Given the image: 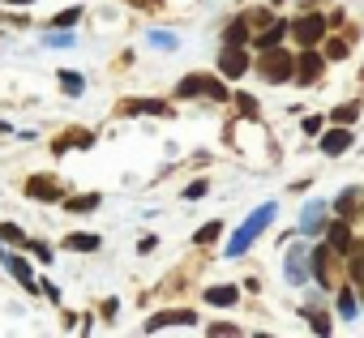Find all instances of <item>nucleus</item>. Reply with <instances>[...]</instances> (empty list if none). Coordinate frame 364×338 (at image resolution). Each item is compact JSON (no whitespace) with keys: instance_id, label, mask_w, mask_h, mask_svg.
<instances>
[{"instance_id":"f257e3e1","label":"nucleus","mask_w":364,"mask_h":338,"mask_svg":"<svg viewBox=\"0 0 364 338\" xmlns=\"http://www.w3.org/2000/svg\"><path fill=\"white\" fill-rule=\"evenodd\" d=\"M274 214H279V206H274V202L257 206V210L245 219V227H240V231L228 240V257H245V253H249V244H253V240H257V236L270 227V219H274Z\"/></svg>"},{"instance_id":"f03ea898","label":"nucleus","mask_w":364,"mask_h":338,"mask_svg":"<svg viewBox=\"0 0 364 338\" xmlns=\"http://www.w3.org/2000/svg\"><path fill=\"white\" fill-rule=\"evenodd\" d=\"M176 94H180V99H215V103H228V99H232L228 86H223L219 77H210V73H189L185 82L176 86Z\"/></svg>"},{"instance_id":"7ed1b4c3","label":"nucleus","mask_w":364,"mask_h":338,"mask_svg":"<svg viewBox=\"0 0 364 338\" xmlns=\"http://www.w3.org/2000/svg\"><path fill=\"white\" fill-rule=\"evenodd\" d=\"M257 73H262L266 82H291V77H296V56H291L287 48H266L262 60H257Z\"/></svg>"},{"instance_id":"20e7f679","label":"nucleus","mask_w":364,"mask_h":338,"mask_svg":"<svg viewBox=\"0 0 364 338\" xmlns=\"http://www.w3.org/2000/svg\"><path fill=\"white\" fill-rule=\"evenodd\" d=\"M326 31H330V18H326V13H304V18H296V22L287 26V35H291L300 48H313Z\"/></svg>"},{"instance_id":"39448f33","label":"nucleus","mask_w":364,"mask_h":338,"mask_svg":"<svg viewBox=\"0 0 364 338\" xmlns=\"http://www.w3.org/2000/svg\"><path fill=\"white\" fill-rule=\"evenodd\" d=\"M321 69H326V52L300 48V56H296V82L300 86H317L321 82Z\"/></svg>"},{"instance_id":"423d86ee","label":"nucleus","mask_w":364,"mask_h":338,"mask_svg":"<svg viewBox=\"0 0 364 338\" xmlns=\"http://www.w3.org/2000/svg\"><path fill=\"white\" fill-rule=\"evenodd\" d=\"M198 321V312L193 308H167V312H154L141 329L146 334H159V329H171V325H193Z\"/></svg>"},{"instance_id":"0eeeda50","label":"nucleus","mask_w":364,"mask_h":338,"mask_svg":"<svg viewBox=\"0 0 364 338\" xmlns=\"http://www.w3.org/2000/svg\"><path fill=\"white\" fill-rule=\"evenodd\" d=\"M26 197H35V202H65V185L56 176H31L26 180Z\"/></svg>"},{"instance_id":"6e6552de","label":"nucleus","mask_w":364,"mask_h":338,"mask_svg":"<svg viewBox=\"0 0 364 338\" xmlns=\"http://www.w3.org/2000/svg\"><path fill=\"white\" fill-rule=\"evenodd\" d=\"M116 111L120 116H171V107L163 99H124Z\"/></svg>"},{"instance_id":"1a4fd4ad","label":"nucleus","mask_w":364,"mask_h":338,"mask_svg":"<svg viewBox=\"0 0 364 338\" xmlns=\"http://www.w3.org/2000/svg\"><path fill=\"white\" fill-rule=\"evenodd\" d=\"M317 150H321V154H330V158H334V154H343V150H351V129H347V124L326 129V133H321V141H317Z\"/></svg>"},{"instance_id":"9d476101","label":"nucleus","mask_w":364,"mask_h":338,"mask_svg":"<svg viewBox=\"0 0 364 338\" xmlns=\"http://www.w3.org/2000/svg\"><path fill=\"white\" fill-rule=\"evenodd\" d=\"M283 274H287V283H291V287H304V283H309V253H304L300 244L287 253V261H283Z\"/></svg>"},{"instance_id":"9b49d317","label":"nucleus","mask_w":364,"mask_h":338,"mask_svg":"<svg viewBox=\"0 0 364 338\" xmlns=\"http://www.w3.org/2000/svg\"><path fill=\"white\" fill-rule=\"evenodd\" d=\"M245 69H249L245 48H228V43H223V52H219V73H223V77H240Z\"/></svg>"},{"instance_id":"f8f14e48","label":"nucleus","mask_w":364,"mask_h":338,"mask_svg":"<svg viewBox=\"0 0 364 338\" xmlns=\"http://www.w3.org/2000/svg\"><path fill=\"white\" fill-rule=\"evenodd\" d=\"M0 261H5V270H9V274H14V278H18V283L26 287V291H39V283H35L31 266H26V261H22L18 253H0Z\"/></svg>"},{"instance_id":"ddd939ff","label":"nucleus","mask_w":364,"mask_h":338,"mask_svg":"<svg viewBox=\"0 0 364 338\" xmlns=\"http://www.w3.org/2000/svg\"><path fill=\"white\" fill-rule=\"evenodd\" d=\"M326 244H330L334 253H343V257L351 253V227H347V219H334V223H330V231H326Z\"/></svg>"},{"instance_id":"4468645a","label":"nucleus","mask_w":364,"mask_h":338,"mask_svg":"<svg viewBox=\"0 0 364 338\" xmlns=\"http://www.w3.org/2000/svg\"><path fill=\"white\" fill-rule=\"evenodd\" d=\"M73 146H82V150H90L95 146V133H86V129H69L65 137H56V154H65V150H73Z\"/></svg>"},{"instance_id":"2eb2a0df","label":"nucleus","mask_w":364,"mask_h":338,"mask_svg":"<svg viewBox=\"0 0 364 338\" xmlns=\"http://www.w3.org/2000/svg\"><path fill=\"white\" fill-rule=\"evenodd\" d=\"M326 210H330L326 202H309V206H304V214H300V231H309V236H313V231H321Z\"/></svg>"},{"instance_id":"dca6fc26","label":"nucleus","mask_w":364,"mask_h":338,"mask_svg":"<svg viewBox=\"0 0 364 338\" xmlns=\"http://www.w3.org/2000/svg\"><path fill=\"white\" fill-rule=\"evenodd\" d=\"M330 244H321V249H313V278L321 283V287H330Z\"/></svg>"},{"instance_id":"f3484780","label":"nucleus","mask_w":364,"mask_h":338,"mask_svg":"<svg viewBox=\"0 0 364 338\" xmlns=\"http://www.w3.org/2000/svg\"><path fill=\"white\" fill-rule=\"evenodd\" d=\"M240 300V287H206V304H215V308H232Z\"/></svg>"},{"instance_id":"a211bd4d","label":"nucleus","mask_w":364,"mask_h":338,"mask_svg":"<svg viewBox=\"0 0 364 338\" xmlns=\"http://www.w3.org/2000/svg\"><path fill=\"white\" fill-rule=\"evenodd\" d=\"M103 240L99 236H90V231H73V236H65V249H77V253H95Z\"/></svg>"},{"instance_id":"6ab92c4d","label":"nucleus","mask_w":364,"mask_h":338,"mask_svg":"<svg viewBox=\"0 0 364 338\" xmlns=\"http://www.w3.org/2000/svg\"><path fill=\"white\" fill-rule=\"evenodd\" d=\"M287 26H291V22H274V26L266 22V35H257V43H253V48H262V52H266V48H274V43L287 35Z\"/></svg>"},{"instance_id":"aec40b11","label":"nucleus","mask_w":364,"mask_h":338,"mask_svg":"<svg viewBox=\"0 0 364 338\" xmlns=\"http://www.w3.org/2000/svg\"><path fill=\"white\" fill-rule=\"evenodd\" d=\"M223 43H228V48H245V43H249V22H245V18H240V22H232V26H228V35H223Z\"/></svg>"},{"instance_id":"412c9836","label":"nucleus","mask_w":364,"mask_h":338,"mask_svg":"<svg viewBox=\"0 0 364 338\" xmlns=\"http://www.w3.org/2000/svg\"><path fill=\"white\" fill-rule=\"evenodd\" d=\"M60 90H65L69 99H77V94L86 90V82H82V73H73V69H65V73H60Z\"/></svg>"},{"instance_id":"4be33fe9","label":"nucleus","mask_w":364,"mask_h":338,"mask_svg":"<svg viewBox=\"0 0 364 338\" xmlns=\"http://www.w3.org/2000/svg\"><path fill=\"white\" fill-rule=\"evenodd\" d=\"M355 116H360V103H343V107H334L326 120H330V124H351Z\"/></svg>"},{"instance_id":"5701e85b","label":"nucleus","mask_w":364,"mask_h":338,"mask_svg":"<svg viewBox=\"0 0 364 338\" xmlns=\"http://www.w3.org/2000/svg\"><path fill=\"white\" fill-rule=\"evenodd\" d=\"M65 206H69L73 214H86V210H95V206H99V193H82V197H69Z\"/></svg>"},{"instance_id":"b1692460","label":"nucleus","mask_w":364,"mask_h":338,"mask_svg":"<svg viewBox=\"0 0 364 338\" xmlns=\"http://www.w3.org/2000/svg\"><path fill=\"white\" fill-rule=\"evenodd\" d=\"M355 202H360V189H347L338 202H334V210H338V219H351V210H355Z\"/></svg>"},{"instance_id":"393cba45","label":"nucleus","mask_w":364,"mask_h":338,"mask_svg":"<svg viewBox=\"0 0 364 338\" xmlns=\"http://www.w3.org/2000/svg\"><path fill=\"white\" fill-rule=\"evenodd\" d=\"M236 107H240V116H245V120H262V116H257V99H253V94H236Z\"/></svg>"},{"instance_id":"a878e982","label":"nucleus","mask_w":364,"mask_h":338,"mask_svg":"<svg viewBox=\"0 0 364 338\" xmlns=\"http://www.w3.org/2000/svg\"><path fill=\"white\" fill-rule=\"evenodd\" d=\"M338 312L343 317H355V287H343L338 291Z\"/></svg>"},{"instance_id":"bb28decb","label":"nucleus","mask_w":364,"mask_h":338,"mask_svg":"<svg viewBox=\"0 0 364 338\" xmlns=\"http://www.w3.org/2000/svg\"><path fill=\"white\" fill-rule=\"evenodd\" d=\"M0 240H5V244H22V249H26V231H22V227H14V223L0 227Z\"/></svg>"},{"instance_id":"cd10ccee","label":"nucleus","mask_w":364,"mask_h":338,"mask_svg":"<svg viewBox=\"0 0 364 338\" xmlns=\"http://www.w3.org/2000/svg\"><path fill=\"white\" fill-rule=\"evenodd\" d=\"M150 43L163 48V52H171V48H176V35H171V31H150Z\"/></svg>"},{"instance_id":"c85d7f7f","label":"nucleus","mask_w":364,"mask_h":338,"mask_svg":"<svg viewBox=\"0 0 364 338\" xmlns=\"http://www.w3.org/2000/svg\"><path fill=\"white\" fill-rule=\"evenodd\" d=\"M219 231H223V223H206L193 240H198V244H215V240H219Z\"/></svg>"},{"instance_id":"c756f323","label":"nucleus","mask_w":364,"mask_h":338,"mask_svg":"<svg viewBox=\"0 0 364 338\" xmlns=\"http://www.w3.org/2000/svg\"><path fill=\"white\" fill-rule=\"evenodd\" d=\"M69 39H73L69 31H60V35H56V31H48V35H43V48H69Z\"/></svg>"},{"instance_id":"7c9ffc66","label":"nucleus","mask_w":364,"mask_h":338,"mask_svg":"<svg viewBox=\"0 0 364 338\" xmlns=\"http://www.w3.org/2000/svg\"><path fill=\"white\" fill-rule=\"evenodd\" d=\"M347 52H351V48H347V39H330V43H326V56H330V60H343Z\"/></svg>"},{"instance_id":"2f4dec72","label":"nucleus","mask_w":364,"mask_h":338,"mask_svg":"<svg viewBox=\"0 0 364 338\" xmlns=\"http://www.w3.org/2000/svg\"><path fill=\"white\" fill-rule=\"evenodd\" d=\"M77 18H82V9H65V13H56V26L69 31V26H77Z\"/></svg>"},{"instance_id":"473e14b6","label":"nucleus","mask_w":364,"mask_h":338,"mask_svg":"<svg viewBox=\"0 0 364 338\" xmlns=\"http://www.w3.org/2000/svg\"><path fill=\"white\" fill-rule=\"evenodd\" d=\"M26 249H31V253H35L39 261H52V249H48L43 240H26Z\"/></svg>"},{"instance_id":"72a5a7b5","label":"nucleus","mask_w":364,"mask_h":338,"mask_svg":"<svg viewBox=\"0 0 364 338\" xmlns=\"http://www.w3.org/2000/svg\"><path fill=\"white\" fill-rule=\"evenodd\" d=\"M309 321H313L317 334H330V317H326V312H309Z\"/></svg>"},{"instance_id":"f704fd0d","label":"nucleus","mask_w":364,"mask_h":338,"mask_svg":"<svg viewBox=\"0 0 364 338\" xmlns=\"http://www.w3.org/2000/svg\"><path fill=\"white\" fill-rule=\"evenodd\" d=\"M321 124H326V116H304V133H321Z\"/></svg>"},{"instance_id":"c9c22d12","label":"nucleus","mask_w":364,"mask_h":338,"mask_svg":"<svg viewBox=\"0 0 364 338\" xmlns=\"http://www.w3.org/2000/svg\"><path fill=\"white\" fill-rule=\"evenodd\" d=\"M185 197H189V202H193V197H206V180H193V185L185 189Z\"/></svg>"},{"instance_id":"e433bc0d","label":"nucleus","mask_w":364,"mask_h":338,"mask_svg":"<svg viewBox=\"0 0 364 338\" xmlns=\"http://www.w3.org/2000/svg\"><path fill=\"white\" fill-rule=\"evenodd\" d=\"M355 291H360V300H364V287H355Z\"/></svg>"},{"instance_id":"4c0bfd02","label":"nucleus","mask_w":364,"mask_h":338,"mask_svg":"<svg viewBox=\"0 0 364 338\" xmlns=\"http://www.w3.org/2000/svg\"><path fill=\"white\" fill-rule=\"evenodd\" d=\"M18 5H31V0H18Z\"/></svg>"}]
</instances>
